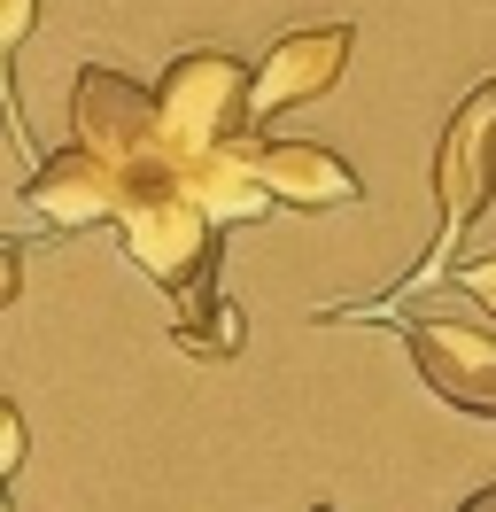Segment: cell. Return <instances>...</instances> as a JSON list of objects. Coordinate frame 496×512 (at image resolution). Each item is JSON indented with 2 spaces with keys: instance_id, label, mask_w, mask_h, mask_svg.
<instances>
[{
  "instance_id": "1",
  "label": "cell",
  "mask_w": 496,
  "mask_h": 512,
  "mask_svg": "<svg viewBox=\"0 0 496 512\" xmlns=\"http://www.w3.org/2000/svg\"><path fill=\"white\" fill-rule=\"evenodd\" d=\"M489 202H496V78H473L465 101L450 109L442 140H434V210H442V225H434L427 256H419V264H411L380 303H365V311H388L396 295L427 288L434 272H450L458 249H465V233L481 225ZM365 311H318V319H365Z\"/></svg>"
},
{
  "instance_id": "2",
  "label": "cell",
  "mask_w": 496,
  "mask_h": 512,
  "mask_svg": "<svg viewBox=\"0 0 496 512\" xmlns=\"http://www.w3.org/2000/svg\"><path fill=\"white\" fill-rule=\"evenodd\" d=\"M217 233H225V225H217L179 179L132 187V194H124V210H117L124 256H132L179 311H202V303L217 295V256H225V249H217Z\"/></svg>"
},
{
  "instance_id": "3",
  "label": "cell",
  "mask_w": 496,
  "mask_h": 512,
  "mask_svg": "<svg viewBox=\"0 0 496 512\" xmlns=\"http://www.w3.org/2000/svg\"><path fill=\"white\" fill-rule=\"evenodd\" d=\"M70 140H86L101 163H117L124 194L179 179L171 132H163V94L124 78L117 63H78V78H70Z\"/></svg>"
},
{
  "instance_id": "4",
  "label": "cell",
  "mask_w": 496,
  "mask_h": 512,
  "mask_svg": "<svg viewBox=\"0 0 496 512\" xmlns=\"http://www.w3.org/2000/svg\"><path fill=\"white\" fill-rule=\"evenodd\" d=\"M155 94H163V132H171L179 163L256 132V78L225 47H179L163 63V78H155Z\"/></svg>"
},
{
  "instance_id": "5",
  "label": "cell",
  "mask_w": 496,
  "mask_h": 512,
  "mask_svg": "<svg viewBox=\"0 0 496 512\" xmlns=\"http://www.w3.org/2000/svg\"><path fill=\"white\" fill-rule=\"evenodd\" d=\"M380 326H396L411 373L434 404H450L465 419L496 427V334L473 319H403V311H372Z\"/></svg>"
},
{
  "instance_id": "6",
  "label": "cell",
  "mask_w": 496,
  "mask_h": 512,
  "mask_svg": "<svg viewBox=\"0 0 496 512\" xmlns=\"http://www.w3.org/2000/svg\"><path fill=\"white\" fill-rule=\"evenodd\" d=\"M24 218L39 233H93V225H117L124 210V171L117 163H101L86 140H70L55 156H31L24 171Z\"/></svg>"
},
{
  "instance_id": "7",
  "label": "cell",
  "mask_w": 496,
  "mask_h": 512,
  "mask_svg": "<svg viewBox=\"0 0 496 512\" xmlns=\"http://www.w3.org/2000/svg\"><path fill=\"white\" fill-rule=\"evenodd\" d=\"M357 55V24H310V32H287L264 47V63H256V125H272L287 109H303V101L334 94L341 70Z\"/></svg>"
},
{
  "instance_id": "8",
  "label": "cell",
  "mask_w": 496,
  "mask_h": 512,
  "mask_svg": "<svg viewBox=\"0 0 496 512\" xmlns=\"http://www.w3.org/2000/svg\"><path fill=\"white\" fill-rule=\"evenodd\" d=\"M179 187L210 210L217 225H256L279 210V194L264 187V163H256V132L248 140H225V148H202V156L179 163Z\"/></svg>"
},
{
  "instance_id": "9",
  "label": "cell",
  "mask_w": 496,
  "mask_h": 512,
  "mask_svg": "<svg viewBox=\"0 0 496 512\" xmlns=\"http://www.w3.org/2000/svg\"><path fill=\"white\" fill-rule=\"evenodd\" d=\"M256 163H264V187L279 194V210H349L365 179L334 156V148H318V140H256Z\"/></svg>"
},
{
  "instance_id": "10",
  "label": "cell",
  "mask_w": 496,
  "mask_h": 512,
  "mask_svg": "<svg viewBox=\"0 0 496 512\" xmlns=\"http://www.w3.org/2000/svg\"><path fill=\"white\" fill-rule=\"evenodd\" d=\"M241 334H248V311L233 303V295H210L202 311H186V319L171 326V342H179L186 357H210V365L241 357Z\"/></svg>"
},
{
  "instance_id": "11",
  "label": "cell",
  "mask_w": 496,
  "mask_h": 512,
  "mask_svg": "<svg viewBox=\"0 0 496 512\" xmlns=\"http://www.w3.org/2000/svg\"><path fill=\"white\" fill-rule=\"evenodd\" d=\"M450 280H458V288L473 295L481 311H496V249H473V256H458V264H450Z\"/></svg>"
},
{
  "instance_id": "12",
  "label": "cell",
  "mask_w": 496,
  "mask_h": 512,
  "mask_svg": "<svg viewBox=\"0 0 496 512\" xmlns=\"http://www.w3.org/2000/svg\"><path fill=\"white\" fill-rule=\"evenodd\" d=\"M31 24H39V0H0V63H16V55H24Z\"/></svg>"
},
{
  "instance_id": "13",
  "label": "cell",
  "mask_w": 496,
  "mask_h": 512,
  "mask_svg": "<svg viewBox=\"0 0 496 512\" xmlns=\"http://www.w3.org/2000/svg\"><path fill=\"white\" fill-rule=\"evenodd\" d=\"M16 466H24V412L0 404V481H16Z\"/></svg>"
},
{
  "instance_id": "14",
  "label": "cell",
  "mask_w": 496,
  "mask_h": 512,
  "mask_svg": "<svg viewBox=\"0 0 496 512\" xmlns=\"http://www.w3.org/2000/svg\"><path fill=\"white\" fill-rule=\"evenodd\" d=\"M24 295V241H8V256H0V303H16Z\"/></svg>"
},
{
  "instance_id": "15",
  "label": "cell",
  "mask_w": 496,
  "mask_h": 512,
  "mask_svg": "<svg viewBox=\"0 0 496 512\" xmlns=\"http://www.w3.org/2000/svg\"><path fill=\"white\" fill-rule=\"evenodd\" d=\"M458 512H496V481H489V489H473V497H465Z\"/></svg>"
},
{
  "instance_id": "16",
  "label": "cell",
  "mask_w": 496,
  "mask_h": 512,
  "mask_svg": "<svg viewBox=\"0 0 496 512\" xmlns=\"http://www.w3.org/2000/svg\"><path fill=\"white\" fill-rule=\"evenodd\" d=\"M310 512H334V505H310Z\"/></svg>"
}]
</instances>
